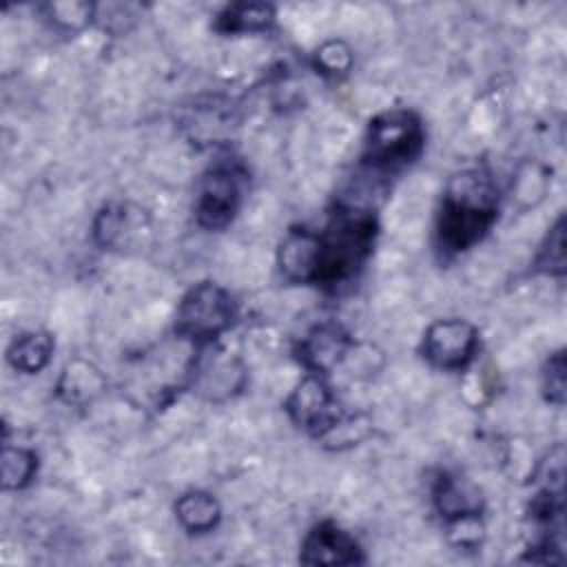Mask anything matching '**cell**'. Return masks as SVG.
Returning <instances> with one entry per match:
<instances>
[{"label": "cell", "mask_w": 567, "mask_h": 567, "mask_svg": "<svg viewBox=\"0 0 567 567\" xmlns=\"http://www.w3.org/2000/svg\"><path fill=\"white\" fill-rule=\"evenodd\" d=\"M377 219L372 210L339 204L323 230L312 233V264L308 284L339 290L354 279L372 255Z\"/></svg>", "instance_id": "cell-1"}, {"label": "cell", "mask_w": 567, "mask_h": 567, "mask_svg": "<svg viewBox=\"0 0 567 567\" xmlns=\"http://www.w3.org/2000/svg\"><path fill=\"white\" fill-rule=\"evenodd\" d=\"M498 217V188L481 168L463 171L447 182L439 219L436 246L443 255H458L478 244Z\"/></svg>", "instance_id": "cell-2"}, {"label": "cell", "mask_w": 567, "mask_h": 567, "mask_svg": "<svg viewBox=\"0 0 567 567\" xmlns=\"http://www.w3.org/2000/svg\"><path fill=\"white\" fill-rule=\"evenodd\" d=\"M423 142V122L414 111H383L368 124L363 164L377 173H394L421 155Z\"/></svg>", "instance_id": "cell-3"}, {"label": "cell", "mask_w": 567, "mask_h": 567, "mask_svg": "<svg viewBox=\"0 0 567 567\" xmlns=\"http://www.w3.org/2000/svg\"><path fill=\"white\" fill-rule=\"evenodd\" d=\"M235 319V301L228 290L213 281L195 284L179 301L175 330L197 343L219 337Z\"/></svg>", "instance_id": "cell-4"}, {"label": "cell", "mask_w": 567, "mask_h": 567, "mask_svg": "<svg viewBox=\"0 0 567 567\" xmlns=\"http://www.w3.org/2000/svg\"><path fill=\"white\" fill-rule=\"evenodd\" d=\"M246 171L235 159L213 164L202 177L195 217L197 224L208 230H219L233 221L244 202Z\"/></svg>", "instance_id": "cell-5"}, {"label": "cell", "mask_w": 567, "mask_h": 567, "mask_svg": "<svg viewBox=\"0 0 567 567\" xmlns=\"http://www.w3.org/2000/svg\"><path fill=\"white\" fill-rule=\"evenodd\" d=\"M286 412L299 427L317 436H326L341 423L337 399L330 385L317 372H310L297 383L292 394L286 399Z\"/></svg>", "instance_id": "cell-6"}, {"label": "cell", "mask_w": 567, "mask_h": 567, "mask_svg": "<svg viewBox=\"0 0 567 567\" xmlns=\"http://www.w3.org/2000/svg\"><path fill=\"white\" fill-rule=\"evenodd\" d=\"M478 350V330L465 319H441L434 321L421 343L423 357L443 370L465 368Z\"/></svg>", "instance_id": "cell-7"}, {"label": "cell", "mask_w": 567, "mask_h": 567, "mask_svg": "<svg viewBox=\"0 0 567 567\" xmlns=\"http://www.w3.org/2000/svg\"><path fill=\"white\" fill-rule=\"evenodd\" d=\"M299 560L303 565H359L365 558L359 543L346 529L323 520L306 534Z\"/></svg>", "instance_id": "cell-8"}, {"label": "cell", "mask_w": 567, "mask_h": 567, "mask_svg": "<svg viewBox=\"0 0 567 567\" xmlns=\"http://www.w3.org/2000/svg\"><path fill=\"white\" fill-rule=\"evenodd\" d=\"M348 348H350V337L341 326L321 323L301 341L299 352H301L303 365L310 372L323 374L341 363Z\"/></svg>", "instance_id": "cell-9"}, {"label": "cell", "mask_w": 567, "mask_h": 567, "mask_svg": "<svg viewBox=\"0 0 567 567\" xmlns=\"http://www.w3.org/2000/svg\"><path fill=\"white\" fill-rule=\"evenodd\" d=\"M434 505L443 518L450 523L467 520V518H478L483 503L478 492L463 483L456 476L441 474L434 483Z\"/></svg>", "instance_id": "cell-10"}, {"label": "cell", "mask_w": 567, "mask_h": 567, "mask_svg": "<svg viewBox=\"0 0 567 567\" xmlns=\"http://www.w3.org/2000/svg\"><path fill=\"white\" fill-rule=\"evenodd\" d=\"M175 516L179 525L190 534H206L217 527L221 518V507L215 496L202 489L186 492L175 503Z\"/></svg>", "instance_id": "cell-11"}, {"label": "cell", "mask_w": 567, "mask_h": 567, "mask_svg": "<svg viewBox=\"0 0 567 567\" xmlns=\"http://www.w3.org/2000/svg\"><path fill=\"white\" fill-rule=\"evenodd\" d=\"M275 20L272 4L266 2H235L219 11L215 31L219 33H246L268 29Z\"/></svg>", "instance_id": "cell-12"}, {"label": "cell", "mask_w": 567, "mask_h": 567, "mask_svg": "<svg viewBox=\"0 0 567 567\" xmlns=\"http://www.w3.org/2000/svg\"><path fill=\"white\" fill-rule=\"evenodd\" d=\"M53 354V337L47 332H24L9 346V363L27 374L40 372Z\"/></svg>", "instance_id": "cell-13"}, {"label": "cell", "mask_w": 567, "mask_h": 567, "mask_svg": "<svg viewBox=\"0 0 567 567\" xmlns=\"http://www.w3.org/2000/svg\"><path fill=\"white\" fill-rule=\"evenodd\" d=\"M2 487L4 489H20L29 485L38 470L35 452L27 447H9L2 450Z\"/></svg>", "instance_id": "cell-14"}, {"label": "cell", "mask_w": 567, "mask_h": 567, "mask_svg": "<svg viewBox=\"0 0 567 567\" xmlns=\"http://www.w3.org/2000/svg\"><path fill=\"white\" fill-rule=\"evenodd\" d=\"M534 268L545 275H554V277L565 275V217L563 215L556 219V224L547 233V237L536 255Z\"/></svg>", "instance_id": "cell-15"}, {"label": "cell", "mask_w": 567, "mask_h": 567, "mask_svg": "<svg viewBox=\"0 0 567 567\" xmlns=\"http://www.w3.org/2000/svg\"><path fill=\"white\" fill-rule=\"evenodd\" d=\"M565 354L563 350L554 352L547 363H545V370H543V390H545V396L549 403H556V405H563L565 403Z\"/></svg>", "instance_id": "cell-16"}, {"label": "cell", "mask_w": 567, "mask_h": 567, "mask_svg": "<svg viewBox=\"0 0 567 567\" xmlns=\"http://www.w3.org/2000/svg\"><path fill=\"white\" fill-rule=\"evenodd\" d=\"M352 64V53L343 42H326L319 51H317V66L321 69V73H346Z\"/></svg>", "instance_id": "cell-17"}, {"label": "cell", "mask_w": 567, "mask_h": 567, "mask_svg": "<svg viewBox=\"0 0 567 567\" xmlns=\"http://www.w3.org/2000/svg\"><path fill=\"white\" fill-rule=\"evenodd\" d=\"M47 9L51 11V18L66 29L86 24L93 13V7L86 2H55V4H49Z\"/></svg>", "instance_id": "cell-18"}]
</instances>
